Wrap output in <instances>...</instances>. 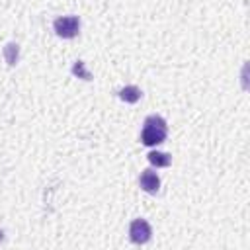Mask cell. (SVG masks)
Segmentation results:
<instances>
[{
	"instance_id": "cell-1",
	"label": "cell",
	"mask_w": 250,
	"mask_h": 250,
	"mask_svg": "<svg viewBox=\"0 0 250 250\" xmlns=\"http://www.w3.org/2000/svg\"><path fill=\"white\" fill-rule=\"evenodd\" d=\"M168 135V125L166 119L160 115H148L143 123V131H141V141L146 146H154L166 141Z\"/></svg>"
},
{
	"instance_id": "cell-2",
	"label": "cell",
	"mask_w": 250,
	"mask_h": 250,
	"mask_svg": "<svg viewBox=\"0 0 250 250\" xmlns=\"http://www.w3.org/2000/svg\"><path fill=\"white\" fill-rule=\"evenodd\" d=\"M53 29L62 39H72L80 31V18L78 16H61L53 21Z\"/></svg>"
},
{
	"instance_id": "cell-3",
	"label": "cell",
	"mask_w": 250,
	"mask_h": 250,
	"mask_svg": "<svg viewBox=\"0 0 250 250\" xmlns=\"http://www.w3.org/2000/svg\"><path fill=\"white\" fill-rule=\"evenodd\" d=\"M150 236H152V229H150L148 221H145V219L131 221V225H129V238L135 244H145V242L150 240Z\"/></svg>"
},
{
	"instance_id": "cell-4",
	"label": "cell",
	"mask_w": 250,
	"mask_h": 250,
	"mask_svg": "<svg viewBox=\"0 0 250 250\" xmlns=\"http://www.w3.org/2000/svg\"><path fill=\"white\" fill-rule=\"evenodd\" d=\"M139 184L146 193H156L160 188V178L152 170H143V174L139 176Z\"/></svg>"
},
{
	"instance_id": "cell-5",
	"label": "cell",
	"mask_w": 250,
	"mask_h": 250,
	"mask_svg": "<svg viewBox=\"0 0 250 250\" xmlns=\"http://www.w3.org/2000/svg\"><path fill=\"white\" fill-rule=\"evenodd\" d=\"M146 158H148V162H150L152 166H156V168H166V166H170V162H172L170 154L160 152V150H152V152H148Z\"/></svg>"
},
{
	"instance_id": "cell-6",
	"label": "cell",
	"mask_w": 250,
	"mask_h": 250,
	"mask_svg": "<svg viewBox=\"0 0 250 250\" xmlns=\"http://www.w3.org/2000/svg\"><path fill=\"white\" fill-rule=\"evenodd\" d=\"M119 98L127 104H135V102L141 100V90L137 86H125V88L119 90Z\"/></svg>"
},
{
	"instance_id": "cell-7",
	"label": "cell",
	"mask_w": 250,
	"mask_h": 250,
	"mask_svg": "<svg viewBox=\"0 0 250 250\" xmlns=\"http://www.w3.org/2000/svg\"><path fill=\"white\" fill-rule=\"evenodd\" d=\"M18 53H20L18 45L16 43H8L4 47V59H6V62L8 64H16L18 62Z\"/></svg>"
},
{
	"instance_id": "cell-8",
	"label": "cell",
	"mask_w": 250,
	"mask_h": 250,
	"mask_svg": "<svg viewBox=\"0 0 250 250\" xmlns=\"http://www.w3.org/2000/svg\"><path fill=\"white\" fill-rule=\"evenodd\" d=\"M72 74H76L78 78H84V80H92V74H90V70L86 68V64H84L82 61H76V62H74Z\"/></svg>"
}]
</instances>
